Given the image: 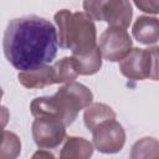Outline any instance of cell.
<instances>
[{
    "label": "cell",
    "mask_w": 159,
    "mask_h": 159,
    "mask_svg": "<svg viewBox=\"0 0 159 159\" xmlns=\"http://www.w3.org/2000/svg\"><path fill=\"white\" fill-rule=\"evenodd\" d=\"M6 60L20 72L51 63L58 50L56 27L46 19L27 15L9 21L2 40Z\"/></svg>",
    "instance_id": "obj_1"
},
{
    "label": "cell",
    "mask_w": 159,
    "mask_h": 159,
    "mask_svg": "<svg viewBox=\"0 0 159 159\" xmlns=\"http://www.w3.org/2000/svg\"><path fill=\"white\" fill-rule=\"evenodd\" d=\"M84 12L97 21H106L112 27L127 29L133 17L132 4L125 0L84 1Z\"/></svg>",
    "instance_id": "obj_4"
},
{
    "label": "cell",
    "mask_w": 159,
    "mask_h": 159,
    "mask_svg": "<svg viewBox=\"0 0 159 159\" xmlns=\"http://www.w3.org/2000/svg\"><path fill=\"white\" fill-rule=\"evenodd\" d=\"M120 73L134 81L149 78L150 76V55L148 48H133L130 53L119 62Z\"/></svg>",
    "instance_id": "obj_8"
},
{
    "label": "cell",
    "mask_w": 159,
    "mask_h": 159,
    "mask_svg": "<svg viewBox=\"0 0 159 159\" xmlns=\"http://www.w3.org/2000/svg\"><path fill=\"white\" fill-rule=\"evenodd\" d=\"M32 138L40 149H53L66 139V125L52 118H35Z\"/></svg>",
    "instance_id": "obj_7"
},
{
    "label": "cell",
    "mask_w": 159,
    "mask_h": 159,
    "mask_svg": "<svg viewBox=\"0 0 159 159\" xmlns=\"http://www.w3.org/2000/svg\"><path fill=\"white\" fill-rule=\"evenodd\" d=\"M134 39L143 45H153L159 40V19L153 16H139L132 27Z\"/></svg>",
    "instance_id": "obj_10"
},
{
    "label": "cell",
    "mask_w": 159,
    "mask_h": 159,
    "mask_svg": "<svg viewBox=\"0 0 159 159\" xmlns=\"http://www.w3.org/2000/svg\"><path fill=\"white\" fill-rule=\"evenodd\" d=\"M134 5L144 11V12H148V14H159V1H144V0H140V1H134Z\"/></svg>",
    "instance_id": "obj_18"
},
{
    "label": "cell",
    "mask_w": 159,
    "mask_h": 159,
    "mask_svg": "<svg viewBox=\"0 0 159 159\" xmlns=\"http://www.w3.org/2000/svg\"><path fill=\"white\" fill-rule=\"evenodd\" d=\"M150 55V76L153 81H159V46H153L148 48Z\"/></svg>",
    "instance_id": "obj_17"
},
{
    "label": "cell",
    "mask_w": 159,
    "mask_h": 159,
    "mask_svg": "<svg viewBox=\"0 0 159 159\" xmlns=\"http://www.w3.org/2000/svg\"><path fill=\"white\" fill-rule=\"evenodd\" d=\"M55 22L60 47L71 50L72 55L83 56L98 47L94 22L86 12L63 9L55 14Z\"/></svg>",
    "instance_id": "obj_3"
},
{
    "label": "cell",
    "mask_w": 159,
    "mask_h": 159,
    "mask_svg": "<svg viewBox=\"0 0 159 159\" xmlns=\"http://www.w3.org/2000/svg\"><path fill=\"white\" fill-rule=\"evenodd\" d=\"M132 45V39L125 29L108 26L99 37L98 47L104 60L120 62L133 50Z\"/></svg>",
    "instance_id": "obj_5"
},
{
    "label": "cell",
    "mask_w": 159,
    "mask_h": 159,
    "mask_svg": "<svg viewBox=\"0 0 159 159\" xmlns=\"http://www.w3.org/2000/svg\"><path fill=\"white\" fill-rule=\"evenodd\" d=\"M31 159H56V158L52 153L43 150V149H40V150L35 152V154L31 157Z\"/></svg>",
    "instance_id": "obj_19"
},
{
    "label": "cell",
    "mask_w": 159,
    "mask_h": 159,
    "mask_svg": "<svg viewBox=\"0 0 159 159\" xmlns=\"http://www.w3.org/2000/svg\"><path fill=\"white\" fill-rule=\"evenodd\" d=\"M116 119V112L104 103H92L84 109L83 122L88 130H93L104 120Z\"/></svg>",
    "instance_id": "obj_13"
},
{
    "label": "cell",
    "mask_w": 159,
    "mask_h": 159,
    "mask_svg": "<svg viewBox=\"0 0 159 159\" xmlns=\"http://www.w3.org/2000/svg\"><path fill=\"white\" fill-rule=\"evenodd\" d=\"M93 150V144L89 140L81 137H67L58 159H89Z\"/></svg>",
    "instance_id": "obj_11"
},
{
    "label": "cell",
    "mask_w": 159,
    "mask_h": 159,
    "mask_svg": "<svg viewBox=\"0 0 159 159\" xmlns=\"http://www.w3.org/2000/svg\"><path fill=\"white\" fill-rule=\"evenodd\" d=\"M21 153L20 138L9 130L2 132V143L0 150V159H17Z\"/></svg>",
    "instance_id": "obj_15"
},
{
    "label": "cell",
    "mask_w": 159,
    "mask_h": 159,
    "mask_svg": "<svg viewBox=\"0 0 159 159\" xmlns=\"http://www.w3.org/2000/svg\"><path fill=\"white\" fill-rule=\"evenodd\" d=\"M52 66H53L55 72H56L57 83L67 84V83L75 82V80L78 76L71 57H63V58L58 60L57 62H55Z\"/></svg>",
    "instance_id": "obj_16"
},
{
    "label": "cell",
    "mask_w": 159,
    "mask_h": 159,
    "mask_svg": "<svg viewBox=\"0 0 159 159\" xmlns=\"http://www.w3.org/2000/svg\"><path fill=\"white\" fill-rule=\"evenodd\" d=\"M93 93L78 82L63 84L58 91L47 97H37L30 104L35 118H52L61 120L66 127L72 124L81 109L92 104Z\"/></svg>",
    "instance_id": "obj_2"
},
{
    "label": "cell",
    "mask_w": 159,
    "mask_h": 159,
    "mask_svg": "<svg viewBox=\"0 0 159 159\" xmlns=\"http://www.w3.org/2000/svg\"><path fill=\"white\" fill-rule=\"evenodd\" d=\"M94 148L104 154H116L120 152L125 143V132L119 122L108 119L98 124L92 130Z\"/></svg>",
    "instance_id": "obj_6"
},
{
    "label": "cell",
    "mask_w": 159,
    "mask_h": 159,
    "mask_svg": "<svg viewBox=\"0 0 159 159\" xmlns=\"http://www.w3.org/2000/svg\"><path fill=\"white\" fill-rule=\"evenodd\" d=\"M71 58L78 75L91 76L97 73L102 67V53L99 51V47L83 56L72 55Z\"/></svg>",
    "instance_id": "obj_12"
},
{
    "label": "cell",
    "mask_w": 159,
    "mask_h": 159,
    "mask_svg": "<svg viewBox=\"0 0 159 159\" xmlns=\"http://www.w3.org/2000/svg\"><path fill=\"white\" fill-rule=\"evenodd\" d=\"M129 159H159V140L152 137L137 140L130 149Z\"/></svg>",
    "instance_id": "obj_14"
},
{
    "label": "cell",
    "mask_w": 159,
    "mask_h": 159,
    "mask_svg": "<svg viewBox=\"0 0 159 159\" xmlns=\"http://www.w3.org/2000/svg\"><path fill=\"white\" fill-rule=\"evenodd\" d=\"M19 82L30 89L35 88H45L47 86L57 83L56 78V72L53 66H42L40 68L32 70V71H26V72H19L17 75Z\"/></svg>",
    "instance_id": "obj_9"
}]
</instances>
